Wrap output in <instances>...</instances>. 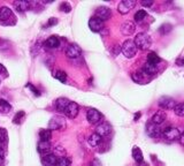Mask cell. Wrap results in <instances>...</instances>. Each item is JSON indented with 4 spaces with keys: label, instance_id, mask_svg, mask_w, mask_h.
<instances>
[{
    "label": "cell",
    "instance_id": "cell-1",
    "mask_svg": "<svg viewBox=\"0 0 184 166\" xmlns=\"http://www.w3.org/2000/svg\"><path fill=\"white\" fill-rule=\"evenodd\" d=\"M133 43H135L137 50L146 51L152 46V38L146 32H139V33L136 35Z\"/></svg>",
    "mask_w": 184,
    "mask_h": 166
},
{
    "label": "cell",
    "instance_id": "cell-24",
    "mask_svg": "<svg viewBox=\"0 0 184 166\" xmlns=\"http://www.w3.org/2000/svg\"><path fill=\"white\" fill-rule=\"evenodd\" d=\"M37 149H38V151H39L40 154L47 155V154L50 152V150H51V144H50V142L40 141V142L38 143V145H37Z\"/></svg>",
    "mask_w": 184,
    "mask_h": 166
},
{
    "label": "cell",
    "instance_id": "cell-42",
    "mask_svg": "<svg viewBox=\"0 0 184 166\" xmlns=\"http://www.w3.org/2000/svg\"><path fill=\"white\" fill-rule=\"evenodd\" d=\"M56 23H58V20L54 19V17H51L50 21H48V25H54V24H56Z\"/></svg>",
    "mask_w": 184,
    "mask_h": 166
},
{
    "label": "cell",
    "instance_id": "cell-25",
    "mask_svg": "<svg viewBox=\"0 0 184 166\" xmlns=\"http://www.w3.org/2000/svg\"><path fill=\"white\" fill-rule=\"evenodd\" d=\"M101 140H102L101 136H99L98 134L93 133L92 135H90L87 142H89V144L91 145V146H98V145L101 143Z\"/></svg>",
    "mask_w": 184,
    "mask_h": 166
},
{
    "label": "cell",
    "instance_id": "cell-39",
    "mask_svg": "<svg viewBox=\"0 0 184 166\" xmlns=\"http://www.w3.org/2000/svg\"><path fill=\"white\" fill-rule=\"evenodd\" d=\"M141 5L145 6V7H151L153 5V1L152 0H149V1H141Z\"/></svg>",
    "mask_w": 184,
    "mask_h": 166
},
{
    "label": "cell",
    "instance_id": "cell-32",
    "mask_svg": "<svg viewBox=\"0 0 184 166\" xmlns=\"http://www.w3.org/2000/svg\"><path fill=\"white\" fill-rule=\"evenodd\" d=\"M7 138H8L7 130L5 128H0V145L6 144L7 143Z\"/></svg>",
    "mask_w": 184,
    "mask_h": 166
},
{
    "label": "cell",
    "instance_id": "cell-11",
    "mask_svg": "<svg viewBox=\"0 0 184 166\" xmlns=\"http://www.w3.org/2000/svg\"><path fill=\"white\" fill-rule=\"evenodd\" d=\"M89 28L91 29V31L93 32H100V31L104 29V22L98 19L96 16H92L90 20H89Z\"/></svg>",
    "mask_w": 184,
    "mask_h": 166
},
{
    "label": "cell",
    "instance_id": "cell-14",
    "mask_svg": "<svg viewBox=\"0 0 184 166\" xmlns=\"http://www.w3.org/2000/svg\"><path fill=\"white\" fill-rule=\"evenodd\" d=\"M175 100L170 97H167V96H163L159 99V106L163 108V110H174L175 107Z\"/></svg>",
    "mask_w": 184,
    "mask_h": 166
},
{
    "label": "cell",
    "instance_id": "cell-28",
    "mask_svg": "<svg viewBox=\"0 0 184 166\" xmlns=\"http://www.w3.org/2000/svg\"><path fill=\"white\" fill-rule=\"evenodd\" d=\"M11 110H12L11 104L8 103L7 100H5V99H0V112L1 113L6 114L8 113Z\"/></svg>",
    "mask_w": 184,
    "mask_h": 166
},
{
    "label": "cell",
    "instance_id": "cell-38",
    "mask_svg": "<svg viewBox=\"0 0 184 166\" xmlns=\"http://www.w3.org/2000/svg\"><path fill=\"white\" fill-rule=\"evenodd\" d=\"M120 52H121V47H120L119 45H115V46L113 47V50H112V53H113V54H114L115 57H116V55L119 54Z\"/></svg>",
    "mask_w": 184,
    "mask_h": 166
},
{
    "label": "cell",
    "instance_id": "cell-13",
    "mask_svg": "<svg viewBox=\"0 0 184 166\" xmlns=\"http://www.w3.org/2000/svg\"><path fill=\"white\" fill-rule=\"evenodd\" d=\"M112 133V126L108 122H101L97 126L96 128V134H98L101 137H105V136H108Z\"/></svg>",
    "mask_w": 184,
    "mask_h": 166
},
{
    "label": "cell",
    "instance_id": "cell-33",
    "mask_svg": "<svg viewBox=\"0 0 184 166\" xmlns=\"http://www.w3.org/2000/svg\"><path fill=\"white\" fill-rule=\"evenodd\" d=\"M146 15H147L146 10H144V9L138 10V12L135 14V21H136V22H141V21L146 17Z\"/></svg>",
    "mask_w": 184,
    "mask_h": 166
},
{
    "label": "cell",
    "instance_id": "cell-16",
    "mask_svg": "<svg viewBox=\"0 0 184 166\" xmlns=\"http://www.w3.org/2000/svg\"><path fill=\"white\" fill-rule=\"evenodd\" d=\"M166 119H167V114L165 111H157L154 115L152 116L151 121L152 122H154L155 124H158V126H160L161 124H163L165 121H166Z\"/></svg>",
    "mask_w": 184,
    "mask_h": 166
},
{
    "label": "cell",
    "instance_id": "cell-2",
    "mask_svg": "<svg viewBox=\"0 0 184 166\" xmlns=\"http://www.w3.org/2000/svg\"><path fill=\"white\" fill-rule=\"evenodd\" d=\"M121 52H122L123 55H124L126 58H128V59L133 58V57L136 55V53H137V47H136L133 41H132V39H127V41L124 42V43L122 44V46H121Z\"/></svg>",
    "mask_w": 184,
    "mask_h": 166
},
{
    "label": "cell",
    "instance_id": "cell-27",
    "mask_svg": "<svg viewBox=\"0 0 184 166\" xmlns=\"http://www.w3.org/2000/svg\"><path fill=\"white\" fill-rule=\"evenodd\" d=\"M39 137H40V141L50 142V140L52 138V130H50V129H42L39 132Z\"/></svg>",
    "mask_w": 184,
    "mask_h": 166
},
{
    "label": "cell",
    "instance_id": "cell-22",
    "mask_svg": "<svg viewBox=\"0 0 184 166\" xmlns=\"http://www.w3.org/2000/svg\"><path fill=\"white\" fill-rule=\"evenodd\" d=\"M59 44H60V41H59V38H58L56 36H51V37H48V38L45 41V43H44V45L47 46L48 49H55V47L59 46Z\"/></svg>",
    "mask_w": 184,
    "mask_h": 166
},
{
    "label": "cell",
    "instance_id": "cell-8",
    "mask_svg": "<svg viewBox=\"0 0 184 166\" xmlns=\"http://www.w3.org/2000/svg\"><path fill=\"white\" fill-rule=\"evenodd\" d=\"M101 118H102L101 113H100L99 111H97L96 108H89V110H87V119L91 124H98V122L101 120Z\"/></svg>",
    "mask_w": 184,
    "mask_h": 166
},
{
    "label": "cell",
    "instance_id": "cell-37",
    "mask_svg": "<svg viewBox=\"0 0 184 166\" xmlns=\"http://www.w3.org/2000/svg\"><path fill=\"white\" fill-rule=\"evenodd\" d=\"M27 88H29V89H30V90H31V91L33 92V95H35V96H39V95H40V93H39V91H38V90H37V89L33 87L32 84H30V83H28V84H27Z\"/></svg>",
    "mask_w": 184,
    "mask_h": 166
},
{
    "label": "cell",
    "instance_id": "cell-35",
    "mask_svg": "<svg viewBox=\"0 0 184 166\" xmlns=\"http://www.w3.org/2000/svg\"><path fill=\"white\" fill-rule=\"evenodd\" d=\"M24 115H25V114H24L23 111H20L19 113H16V115L14 116V124H20V122L22 121L21 119L22 118H24Z\"/></svg>",
    "mask_w": 184,
    "mask_h": 166
},
{
    "label": "cell",
    "instance_id": "cell-4",
    "mask_svg": "<svg viewBox=\"0 0 184 166\" xmlns=\"http://www.w3.org/2000/svg\"><path fill=\"white\" fill-rule=\"evenodd\" d=\"M15 16L8 7H0V23L1 24H14Z\"/></svg>",
    "mask_w": 184,
    "mask_h": 166
},
{
    "label": "cell",
    "instance_id": "cell-15",
    "mask_svg": "<svg viewBox=\"0 0 184 166\" xmlns=\"http://www.w3.org/2000/svg\"><path fill=\"white\" fill-rule=\"evenodd\" d=\"M78 111H79V108H78V105L74 102H70L69 105L67 106V108L65 110V112L63 113L68 116V118H76L77 116V114H78Z\"/></svg>",
    "mask_w": 184,
    "mask_h": 166
},
{
    "label": "cell",
    "instance_id": "cell-12",
    "mask_svg": "<svg viewBox=\"0 0 184 166\" xmlns=\"http://www.w3.org/2000/svg\"><path fill=\"white\" fill-rule=\"evenodd\" d=\"M110 15H112V12L108 7H105V6H101V7H98L96 9V17L100 19L102 21H107L110 19Z\"/></svg>",
    "mask_w": 184,
    "mask_h": 166
},
{
    "label": "cell",
    "instance_id": "cell-45",
    "mask_svg": "<svg viewBox=\"0 0 184 166\" xmlns=\"http://www.w3.org/2000/svg\"><path fill=\"white\" fill-rule=\"evenodd\" d=\"M139 116H141V113H136V115H135V121H137Z\"/></svg>",
    "mask_w": 184,
    "mask_h": 166
},
{
    "label": "cell",
    "instance_id": "cell-41",
    "mask_svg": "<svg viewBox=\"0 0 184 166\" xmlns=\"http://www.w3.org/2000/svg\"><path fill=\"white\" fill-rule=\"evenodd\" d=\"M178 141H180V144L183 145V146H184V132H182V133H181V135H180V138H178Z\"/></svg>",
    "mask_w": 184,
    "mask_h": 166
},
{
    "label": "cell",
    "instance_id": "cell-44",
    "mask_svg": "<svg viewBox=\"0 0 184 166\" xmlns=\"http://www.w3.org/2000/svg\"><path fill=\"white\" fill-rule=\"evenodd\" d=\"M2 73H5V74H6V69H5V67L0 63V74H2Z\"/></svg>",
    "mask_w": 184,
    "mask_h": 166
},
{
    "label": "cell",
    "instance_id": "cell-21",
    "mask_svg": "<svg viewBox=\"0 0 184 166\" xmlns=\"http://www.w3.org/2000/svg\"><path fill=\"white\" fill-rule=\"evenodd\" d=\"M69 103H70V100H68L67 98H58L55 100L54 106L59 112H65V110L67 108V106L69 105Z\"/></svg>",
    "mask_w": 184,
    "mask_h": 166
},
{
    "label": "cell",
    "instance_id": "cell-19",
    "mask_svg": "<svg viewBox=\"0 0 184 166\" xmlns=\"http://www.w3.org/2000/svg\"><path fill=\"white\" fill-rule=\"evenodd\" d=\"M14 7L17 12H25L30 8V2L29 1H25V0H17V1H14Z\"/></svg>",
    "mask_w": 184,
    "mask_h": 166
},
{
    "label": "cell",
    "instance_id": "cell-5",
    "mask_svg": "<svg viewBox=\"0 0 184 166\" xmlns=\"http://www.w3.org/2000/svg\"><path fill=\"white\" fill-rule=\"evenodd\" d=\"M66 127V120L63 116L60 115H55L52 116V119L50 120L48 124V129L50 130H61Z\"/></svg>",
    "mask_w": 184,
    "mask_h": 166
},
{
    "label": "cell",
    "instance_id": "cell-29",
    "mask_svg": "<svg viewBox=\"0 0 184 166\" xmlns=\"http://www.w3.org/2000/svg\"><path fill=\"white\" fill-rule=\"evenodd\" d=\"M174 113L177 116H184V103H178L174 107Z\"/></svg>",
    "mask_w": 184,
    "mask_h": 166
},
{
    "label": "cell",
    "instance_id": "cell-43",
    "mask_svg": "<svg viewBox=\"0 0 184 166\" xmlns=\"http://www.w3.org/2000/svg\"><path fill=\"white\" fill-rule=\"evenodd\" d=\"M4 156H5V151H4L2 146L0 145V159H4Z\"/></svg>",
    "mask_w": 184,
    "mask_h": 166
},
{
    "label": "cell",
    "instance_id": "cell-34",
    "mask_svg": "<svg viewBox=\"0 0 184 166\" xmlns=\"http://www.w3.org/2000/svg\"><path fill=\"white\" fill-rule=\"evenodd\" d=\"M172 24H169V23H165L162 24L161 27H160V29H159V32L161 33V35H167V33H169L170 31H172Z\"/></svg>",
    "mask_w": 184,
    "mask_h": 166
},
{
    "label": "cell",
    "instance_id": "cell-18",
    "mask_svg": "<svg viewBox=\"0 0 184 166\" xmlns=\"http://www.w3.org/2000/svg\"><path fill=\"white\" fill-rule=\"evenodd\" d=\"M58 160V157L53 154H47L42 157V164L44 166H55Z\"/></svg>",
    "mask_w": 184,
    "mask_h": 166
},
{
    "label": "cell",
    "instance_id": "cell-26",
    "mask_svg": "<svg viewBox=\"0 0 184 166\" xmlns=\"http://www.w3.org/2000/svg\"><path fill=\"white\" fill-rule=\"evenodd\" d=\"M160 61H161V59L159 58V55L155 52H150L147 54V63L153 65V66H157Z\"/></svg>",
    "mask_w": 184,
    "mask_h": 166
},
{
    "label": "cell",
    "instance_id": "cell-36",
    "mask_svg": "<svg viewBox=\"0 0 184 166\" xmlns=\"http://www.w3.org/2000/svg\"><path fill=\"white\" fill-rule=\"evenodd\" d=\"M60 9L62 10V12H66V13H69V12L71 10V6H70L68 2H62V4L60 5Z\"/></svg>",
    "mask_w": 184,
    "mask_h": 166
},
{
    "label": "cell",
    "instance_id": "cell-7",
    "mask_svg": "<svg viewBox=\"0 0 184 166\" xmlns=\"http://www.w3.org/2000/svg\"><path fill=\"white\" fill-rule=\"evenodd\" d=\"M145 130H146V134H147V136H150V137H152V138L158 137V136L160 135V133H161V130H160L159 126H158V124H155L154 122H152L151 120L146 122Z\"/></svg>",
    "mask_w": 184,
    "mask_h": 166
},
{
    "label": "cell",
    "instance_id": "cell-17",
    "mask_svg": "<svg viewBox=\"0 0 184 166\" xmlns=\"http://www.w3.org/2000/svg\"><path fill=\"white\" fill-rule=\"evenodd\" d=\"M131 77H132V80H133L135 82L139 83V84H144V83L150 81V77H149L147 75H145L141 71H138V72L133 73V74L131 75Z\"/></svg>",
    "mask_w": 184,
    "mask_h": 166
},
{
    "label": "cell",
    "instance_id": "cell-9",
    "mask_svg": "<svg viewBox=\"0 0 184 166\" xmlns=\"http://www.w3.org/2000/svg\"><path fill=\"white\" fill-rule=\"evenodd\" d=\"M121 33L124 35V36H130L132 35L135 31H136V24L132 22V21H124L122 24H121Z\"/></svg>",
    "mask_w": 184,
    "mask_h": 166
},
{
    "label": "cell",
    "instance_id": "cell-31",
    "mask_svg": "<svg viewBox=\"0 0 184 166\" xmlns=\"http://www.w3.org/2000/svg\"><path fill=\"white\" fill-rule=\"evenodd\" d=\"M54 77L56 80H59L61 83H65L67 81V74L62 71H58V72L54 73Z\"/></svg>",
    "mask_w": 184,
    "mask_h": 166
},
{
    "label": "cell",
    "instance_id": "cell-40",
    "mask_svg": "<svg viewBox=\"0 0 184 166\" xmlns=\"http://www.w3.org/2000/svg\"><path fill=\"white\" fill-rule=\"evenodd\" d=\"M176 65L177 66H184V58H178L177 60H176Z\"/></svg>",
    "mask_w": 184,
    "mask_h": 166
},
{
    "label": "cell",
    "instance_id": "cell-3",
    "mask_svg": "<svg viewBox=\"0 0 184 166\" xmlns=\"http://www.w3.org/2000/svg\"><path fill=\"white\" fill-rule=\"evenodd\" d=\"M161 134H162L163 138H165L166 141L173 142V141H176V140L180 138L181 133H180V129H178V128L173 127V126H168V127L163 128Z\"/></svg>",
    "mask_w": 184,
    "mask_h": 166
},
{
    "label": "cell",
    "instance_id": "cell-6",
    "mask_svg": "<svg viewBox=\"0 0 184 166\" xmlns=\"http://www.w3.org/2000/svg\"><path fill=\"white\" fill-rule=\"evenodd\" d=\"M135 6H136V1L135 0H123V1H121L119 4L118 10H119L120 14L124 15V14H128Z\"/></svg>",
    "mask_w": 184,
    "mask_h": 166
},
{
    "label": "cell",
    "instance_id": "cell-20",
    "mask_svg": "<svg viewBox=\"0 0 184 166\" xmlns=\"http://www.w3.org/2000/svg\"><path fill=\"white\" fill-rule=\"evenodd\" d=\"M141 71L144 73L145 75H147L149 77H151V76L155 75V74L158 73V67H157V66H153V65H150V63L146 62V63L143 66V68H141Z\"/></svg>",
    "mask_w": 184,
    "mask_h": 166
},
{
    "label": "cell",
    "instance_id": "cell-10",
    "mask_svg": "<svg viewBox=\"0 0 184 166\" xmlns=\"http://www.w3.org/2000/svg\"><path fill=\"white\" fill-rule=\"evenodd\" d=\"M66 54L69 59H77L81 57L82 54V50L78 45L76 44H70L68 47H67V51H66Z\"/></svg>",
    "mask_w": 184,
    "mask_h": 166
},
{
    "label": "cell",
    "instance_id": "cell-30",
    "mask_svg": "<svg viewBox=\"0 0 184 166\" xmlns=\"http://www.w3.org/2000/svg\"><path fill=\"white\" fill-rule=\"evenodd\" d=\"M70 163H71L70 158H68V157H61V158H59L56 160L55 166H70Z\"/></svg>",
    "mask_w": 184,
    "mask_h": 166
},
{
    "label": "cell",
    "instance_id": "cell-23",
    "mask_svg": "<svg viewBox=\"0 0 184 166\" xmlns=\"http://www.w3.org/2000/svg\"><path fill=\"white\" fill-rule=\"evenodd\" d=\"M132 157H133V159H135V162H136L137 164H141L143 160H144V158H143V152H141V150L138 146H133V148H132Z\"/></svg>",
    "mask_w": 184,
    "mask_h": 166
}]
</instances>
